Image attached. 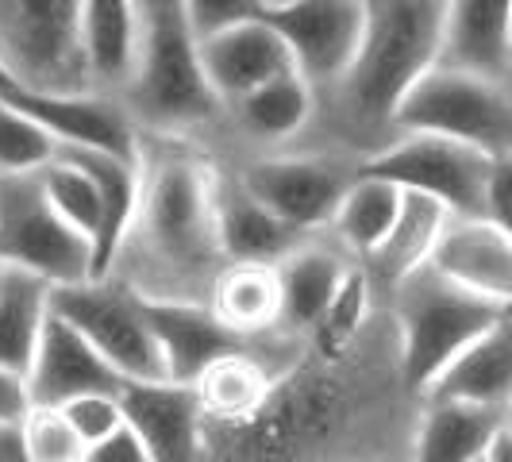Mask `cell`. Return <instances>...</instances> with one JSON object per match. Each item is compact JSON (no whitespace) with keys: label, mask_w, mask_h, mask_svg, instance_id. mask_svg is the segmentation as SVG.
<instances>
[{"label":"cell","mask_w":512,"mask_h":462,"mask_svg":"<svg viewBox=\"0 0 512 462\" xmlns=\"http://www.w3.org/2000/svg\"><path fill=\"white\" fill-rule=\"evenodd\" d=\"M420 409L382 305L351 351H308L282 374L255 420L205 428V462H409Z\"/></svg>","instance_id":"1"},{"label":"cell","mask_w":512,"mask_h":462,"mask_svg":"<svg viewBox=\"0 0 512 462\" xmlns=\"http://www.w3.org/2000/svg\"><path fill=\"white\" fill-rule=\"evenodd\" d=\"M143 193L108 282L139 301L208 305L228 258L216 231V170L197 143L143 135Z\"/></svg>","instance_id":"2"},{"label":"cell","mask_w":512,"mask_h":462,"mask_svg":"<svg viewBox=\"0 0 512 462\" xmlns=\"http://www.w3.org/2000/svg\"><path fill=\"white\" fill-rule=\"evenodd\" d=\"M439 0H370L366 4V31L351 70L332 93L316 104V124L324 120L332 147L366 162L397 139V112L416 89V81L436 70L439 35H443ZM312 124V128H316Z\"/></svg>","instance_id":"3"},{"label":"cell","mask_w":512,"mask_h":462,"mask_svg":"<svg viewBox=\"0 0 512 462\" xmlns=\"http://www.w3.org/2000/svg\"><path fill=\"white\" fill-rule=\"evenodd\" d=\"M139 24V70L120 101L135 128L143 135L185 143H197V135L205 131H224L228 112L208 85L201 43L189 31L185 0H143Z\"/></svg>","instance_id":"4"},{"label":"cell","mask_w":512,"mask_h":462,"mask_svg":"<svg viewBox=\"0 0 512 462\" xmlns=\"http://www.w3.org/2000/svg\"><path fill=\"white\" fill-rule=\"evenodd\" d=\"M385 308L397 332L401 378L416 401H428L432 385L459 362V355H466L505 316L501 305L466 293L432 266L397 285L385 297Z\"/></svg>","instance_id":"5"},{"label":"cell","mask_w":512,"mask_h":462,"mask_svg":"<svg viewBox=\"0 0 512 462\" xmlns=\"http://www.w3.org/2000/svg\"><path fill=\"white\" fill-rule=\"evenodd\" d=\"M0 66L24 93H89L81 0H0Z\"/></svg>","instance_id":"6"},{"label":"cell","mask_w":512,"mask_h":462,"mask_svg":"<svg viewBox=\"0 0 512 462\" xmlns=\"http://www.w3.org/2000/svg\"><path fill=\"white\" fill-rule=\"evenodd\" d=\"M397 135H436L489 158L512 154V85H493L455 70H428L401 112Z\"/></svg>","instance_id":"7"},{"label":"cell","mask_w":512,"mask_h":462,"mask_svg":"<svg viewBox=\"0 0 512 462\" xmlns=\"http://www.w3.org/2000/svg\"><path fill=\"white\" fill-rule=\"evenodd\" d=\"M359 174L362 162L328 151L251 154L247 162L235 166V178L247 185L258 205H266L285 228L305 239L328 235L335 208Z\"/></svg>","instance_id":"8"},{"label":"cell","mask_w":512,"mask_h":462,"mask_svg":"<svg viewBox=\"0 0 512 462\" xmlns=\"http://www.w3.org/2000/svg\"><path fill=\"white\" fill-rule=\"evenodd\" d=\"M0 262L51 289L93 282V247L51 208L39 174L0 178Z\"/></svg>","instance_id":"9"},{"label":"cell","mask_w":512,"mask_h":462,"mask_svg":"<svg viewBox=\"0 0 512 462\" xmlns=\"http://www.w3.org/2000/svg\"><path fill=\"white\" fill-rule=\"evenodd\" d=\"M493 162L497 158L466 143L436 135H397L389 147L362 162V174L389 181L401 193L436 201L451 220H486Z\"/></svg>","instance_id":"10"},{"label":"cell","mask_w":512,"mask_h":462,"mask_svg":"<svg viewBox=\"0 0 512 462\" xmlns=\"http://www.w3.org/2000/svg\"><path fill=\"white\" fill-rule=\"evenodd\" d=\"M54 312L85 335V343L124 378V385L166 382V362L154 343L143 301L120 282L104 278L54 289Z\"/></svg>","instance_id":"11"},{"label":"cell","mask_w":512,"mask_h":462,"mask_svg":"<svg viewBox=\"0 0 512 462\" xmlns=\"http://www.w3.org/2000/svg\"><path fill=\"white\" fill-rule=\"evenodd\" d=\"M266 20L289 47L293 70L316 93H332L351 70L366 31V4L359 0H266Z\"/></svg>","instance_id":"12"},{"label":"cell","mask_w":512,"mask_h":462,"mask_svg":"<svg viewBox=\"0 0 512 462\" xmlns=\"http://www.w3.org/2000/svg\"><path fill=\"white\" fill-rule=\"evenodd\" d=\"M12 108H20L24 116H31L39 128H47L62 147H74V151H104L116 154V158H128L139 162L143 154V131L135 128V120L128 116V108L120 101H108V97H93V93H81V97H39V93H8L0 97Z\"/></svg>","instance_id":"13"},{"label":"cell","mask_w":512,"mask_h":462,"mask_svg":"<svg viewBox=\"0 0 512 462\" xmlns=\"http://www.w3.org/2000/svg\"><path fill=\"white\" fill-rule=\"evenodd\" d=\"M436 66L493 85H512V0L447 4Z\"/></svg>","instance_id":"14"},{"label":"cell","mask_w":512,"mask_h":462,"mask_svg":"<svg viewBox=\"0 0 512 462\" xmlns=\"http://www.w3.org/2000/svg\"><path fill=\"white\" fill-rule=\"evenodd\" d=\"M201 62H205L208 85L220 97L224 112L231 104L243 101V97H251L255 89L270 85L274 77L293 74L289 47L266 20V0H262V12L255 20L205 39L201 43Z\"/></svg>","instance_id":"15"},{"label":"cell","mask_w":512,"mask_h":462,"mask_svg":"<svg viewBox=\"0 0 512 462\" xmlns=\"http://www.w3.org/2000/svg\"><path fill=\"white\" fill-rule=\"evenodd\" d=\"M124 378L85 343V335L74 332L58 312H51L47 332L39 339L35 362L27 370V393L31 405L62 409L89 393H120Z\"/></svg>","instance_id":"16"},{"label":"cell","mask_w":512,"mask_h":462,"mask_svg":"<svg viewBox=\"0 0 512 462\" xmlns=\"http://www.w3.org/2000/svg\"><path fill=\"white\" fill-rule=\"evenodd\" d=\"M120 401L151 462H205V420L189 385H124Z\"/></svg>","instance_id":"17"},{"label":"cell","mask_w":512,"mask_h":462,"mask_svg":"<svg viewBox=\"0 0 512 462\" xmlns=\"http://www.w3.org/2000/svg\"><path fill=\"white\" fill-rule=\"evenodd\" d=\"M154 343L166 362V382L193 385L208 366L247 347V339L228 332L208 305H174V301H143Z\"/></svg>","instance_id":"18"},{"label":"cell","mask_w":512,"mask_h":462,"mask_svg":"<svg viewBox=\"0 0 512 462\" xmlns=\"http://www.w3.org/2000/svg\"><path fill=\"white\" fill-rule=\"evenodd\" d=\"M139 47H143L139 4L81 0V51H85V74H89L93 97L124 101L139 70Z\"/></svg>","instance_id":"19"},{"label":"cell","mask_w":512,"mask_h":462,"mask_svg":"<svg viewBox=\"0 0 512 462\" xmlns=\"http://www.w3.org/2000/svg\"><path fill=\"white\" fill-rule=\"evenodd\" d=\"M216 231L228 266H278L305 243V235L285 228L270 208L258 205L231 166L216 170Z\"/></svg>","instance_id":"20"},{"label":"cell","mask_w":512,"mask_h":462,"mask_svg":"<svg viewBox=\"0 0 512 462\" xmlns=\"http://www.w3.org/2000/svg\"><path fill=\"white\" fill-rule=\"evenodd\" d=\"M432 270L482 301L512 308V239L489 220H451Z\"/></svg>","instance_id":"21"},{"label":"cell","mask_w":512,"mask_h":462,"mask_svg":"<svg viewBox=\"0 0 512 462\" xmlns=\"http://www.w3.org/2000/svg\"><path fill=\"white\" fill-rule=\"evenodd\" d=\"M347 266H351V258L343 255L328 235L305 239L293 255L282 258L278 262V285H282V328L278 332L308 343L332 305Z\"/></svg>","instance_id":"22"},{"label":"cell","mask_w":512,"mask_h":462,"mask_svg":"<svg viewBox=\"0 0 512 462\" xmlns=\"http://www.w3.org/2000/svg\"><path fill=\"white\" fill-rule=\"evenodd\" d=\"M316 104L320 101L312 85L293 70L285 77H274L270 85L255 89L239 104H231L224 131H231V139L255 143V154H274V147H285L312 131Z\"/></svg>","instance_id":"23"},{"label":"cell","mask_w":512,"mask_h":462,"mask_svg":"<svg viewBox=\"0 0 512 462\" xmlns=\"http://www.w3.org/2000/svg\"><path fill=\"white\" fill-rule=\"evenodd\" d=\"M428 401H459L474 409L512 412V308L432 385Z\"/></svg>","instance_id":"24"},{"label":"cell","mask_w":512,"mask_h":462,"mask_svg":"<svg viewBox=\"0 0 512 462\" xmlns=\"http://www.w3.org/2000/svg\"><path fill=\"white\" fill-rule=\"evenodd\" d=\"M509 428V416L459 401H424L409 462H486L489 447Z\"/></svg>","instance_id":"25"},{"label":"cell","mask_w":512,"mask_h":462,"mask_svg":"<svg viewBox=\"0 0 512 462\" xmlns=\"http://www.w3.org/2000/svg\"><path fill=\"white\" fill-rule=\"evenodd\" d=\"M447 224H451L447 208H439L428 197L405 193V205H401V216H397L393 231L385 235L382 247L362 262L382 301L401 282H409L412 274H420L424 266H432Z\"/></svg>","instance_id":"26"},{"label":"cell","mask_w":512,"mask_h":462,"mask_svg":"<svg viewBox=\"0 0 512 462\" xmlns=\"http://www.w3.org/2000/svg\"><path fill=\"white\" fill-rule=\"evenodd\" d=\"M212 316L239 339H266L282 328V285L278 266H228L212 289Z\"/></svg>","instance_id":"27"},{"label":"cell","mask_w":512,"mask_h":462,"mask_svg":"<svg viewBox=\"0 0 512 462\" xmlns=\"http://www.w3.org/2000/svg\"><path fill=\"white\" fill-rule=\"evenodd\" d=\"M401 205H405V193L397 185L374 178V174H359L335 208L328 239L351 262H366L385 243V235L393 231Z\"/></svg>","instance_id":"28"},{"label":"cell","mask_w":512,"mask_h":462,"mask_svg":"<svg viewBox=\"0 0 512 462\" xmlns=\"http://www.w3.org/2000/svg\"><path fill=\"white\" fill-rule=\"evenodd\" d=\"M54 312V289L31 274L8 270L0 293V366L27 378L39 339Z\"/></svg>","instance_id":"29"},{"label":"cell","mask_w":512,"mask_h":462,"mask_svg":"<svg viewBox=\"0 0 512 462\" xmlns=\"http://www.w3.org/2000/svg\"><path fill=\"white\" fill-rule=\"evenodd\" d=\"M382 305L385 301L378 297L366 266L351 262L339 289H335L332 305L324 312V320H320V328L308 339V351H316V355H343V351H351L366 335V328L378 320Z\"/></svg>","instance_id":"30"},{"label":"cell","mask_w":512,"mask_h":462,"mask_svg":"<svg viewBox=\"0 0 512 462\" xmlns=\"http://www.w3.org/2000/svg\"><path fill=\"white\" fill-rule=\"evenodd\" d=\"M39 185H43V193H47L54 212L97 251V239H101L104 228V205L93 178L77 162H70L66 154H58L51 166L39 174Z\"/></svg>","instance_id":"31"},{"label":"cell","mask_w":512,"mask_h":462,"mask_svg":"<svg viewBox=\"0 0 512 462\" xmlns=\"http://www.w3.org/2000/svg\"><path fill=\"white\" fill-rule=\"evenodd\" d=\"M58 158V143L47 128L8 101H0V178H27L43 174Z\"/></svg>","instance_id":"32"},{"label":"cell","mask_w":512,"mask_h":462,"mask_svg":"<svg viewBox=\"0 0 512 462\" xmlns=\"http://www.w3.org/2000/svg\"><path fill=\"white\" fill-rule=\"evenodd\" d=\"M20 424H24V443L31 462H85L89 447L77 439V432L70 428L62 409L31 405V412Z\"/></svg>","instance_id":"33"},{"label":"cell","mask_w":512,"mask_h":462,"mask_svg":"<svg viewBox=\"0 0 512 462\" xmlns=\"http://www.w3.org/2000/svg\"><path fill=\"white\" fill-rule=\"evenodd\" d=\"M120 393H124V389H120ZM120 393H89V397H77L70 405H62L70 428H74L77 439H81L85 447H97V443H104L108 436H116V432L128 424Z\"/></svg>","instance_id":"34"},{"label":"cell","mask_w":512,"mask_h":462,"mask_svg":"<svg viewBox=\"0 0 512 462\" xmlns=\"http://www.w3.org/2000/svg\"><path fill=\"white\" fill-rule=\"evenodd\" d=\"M258 12H262V0H185L189 31H193L197 43L255 20Z\"/></svg>","instance_id":"35"},{"label":"cell","mask_w":512,"mask_h":462,"mask_svg":"<svg viewBox=\"0 0 512 462\" xmlns=\"http://www.w3.org/2000/svg\"><path fill=\"white\" fill-rule=\"evenodd\" d=\"M486 220L493 228H501L512 239V154L493 162V178H489V201Z\"/></svg>","instance_id":"36"},{"label":"cell","mask_w":512,"mask_h":462,"mask_svg":"<svg viewBox=\"0 0 512 462\" xmlns=\"http://www.w3.org/2000/svg\"><path fill=\"white\" fill-rule=\"evenodd\" d=\"M85 462H151V455H147L143 439L124 424L116 436H108L104 443L89 447V451H85Z\"/></svg>","instance_id":"37"},{"label":"cell","mask_w":512,"mask_h":462,"mask_svg":"<svg viewBox=\"0 0 512 462\" xmlns=\"http://www.w3.org/2000/svg\"><path fill=\"white\" fill-rule=\"evenodd\" d=\"M31 412V393H27V378L12 374L0 366V424H20Z\"/></svg>","instance_id":"38"},{"label":"cell","mask_w":512,"mask_h":462,"mask_svg":"<svg viewBox=\"0 0 512 462\" xmlns=\"http://www.w3.org/2000/svg\"><path fill=\"white\" fill-rule=\"evenodd\" d=\"M0 462H31L24 443V424H0Z\"/></svg>","instance_id":"39"},{"label":"cell","mask_w":512,"mask_h":462,"mask_svg":"<svg viewBox=\"0 0 512 462\" xmlns=\"http://www.w3.org/2000/svg\"><path fill=\"white\" fill-rule=\"evenodd\" d=\"M486 462H512V424L497 436V443L489 447V455Z\"/></svg>","instance_id":"40"},{"label":"cell","mask_w":512,"mask_h":462,"mask_svg":"<svg viewBox=\"0 0 512 462\" xmlns=\"http://www.w3.org/2000/svg\"><path fill=\"white\" fill-rule=\"evenodd\" d=\"M8 93H16V81L4 74V66H0V97H8Z\"/></svg>","instance_id":"41"},{"label":"cell","mask_w":512,"mask_h":462,"mask_svg":"<svg viewBox=\"0 0 512 462\" xmlns=\"http://www.w3.org/2000/svg\"><path fill=\"white\" fill-rule=\"evenodd\" d=\"M4 278H8V266L0 262V293H4Z\"/></svg>","instance_id":"42"},{"label":"cell","mask_w":512,"mask_h":462,"mask_svg":"<svg viewBox=\"0 0 512 462\" xmlns=\"http://www.w3.org/2000/svg\"><path fill=\"white\" fill-rule=\"evenodd\" d=\"M509 424H512V412H509Z\"/></svg>","instance_id":"43"}]
</instances>
